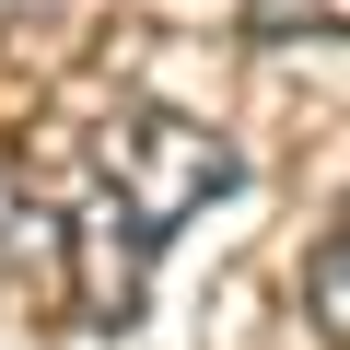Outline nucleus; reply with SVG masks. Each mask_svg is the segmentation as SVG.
Returning a JSON list of instances; mask_svg holds the SVG:
<instances>
[{
  "mask_svg": "<svg viewBox=\"0 0 350 350\" xmlns=\"http://www.w3.org/2000/svg\"><path fill=\"white\" fill-rule=\"evenodd\" d=\"M222 187H234V140H222V129L163 117V105L105 117V140H94V187L70 199V292H82V315H94V327H129L152 257L187 234Z\"/></svg>",
  "mask_w": 350,
  "mask_h": 350,
  "instance_id": "f257e3e1",
  "label": "nucleus"
},
{
  "mask_svg": "<svg viewBox=\"0 0 350 350\" xmlns=\"http://www.w3.org/2000/svg\"><path fill=\"white\" fill-rule=\"evenodd\" d=\"M304 315L350 350V211L327 222V245H315V269H304Z\"/></svg>",
  "mask_w": 350,
  "mask_h": 350,
  "instance_id": "f03ea898",
  "label": "nucleus"
},
{
  "mask_svg": "<svg viewBox=\"0 0 350 350\" xmlns=\"http://www.w3.org/2000/svg\"><path fill=\"white\" fill-rule=\"evenodd\" d=\"M257 36H350V0H245Z\"/></svg>",
  "mask_w": 350,
  "mask_h": 350,
  "instance_id": "7ed1b4c3",
  "label": "nucleus"
},
{
  "mask_svg": "<svg viewBox=\"0 0 350 350\" xmlns=\"http://www.w3.org/2000/svg\"><path fill=\"white\" fill-rule=\"evenodd\" d=\"M24 12H47V0H0V24H24Z\"/></svg>",
  "mask_w": 350,
  "mask_h": 350,
  "instance_id": "20e7f679",
  "label": "nucleus"
}]
</instances>
